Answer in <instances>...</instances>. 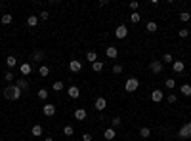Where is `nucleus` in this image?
Returning <instances> with one entry per match:
<instances>
[{
  "label": "nucleus",
  "mask_w": 191,
  "mask_h": 141,
  "mask_svg": "<svg viewBox=\"0 0 191 141\" xmlns=\"http://www.w3.org/2000/svg\"><path fill=\"white\" fill-rule=\"evenodd\" d=\"M121 124H122V120H121L118 116H115V118L111 120V126H113V128H117V126H121Z\"/></svg>",
  "instance_id": "35"
},
{
  "label": "nucleus",
  "mask_w": 191,
  "mask_h": 141,
  "mask_svg": "<svg viewBox=\"0 0 191 141\" xmlns=\"http://www.w3.org/2000/svg\"><path fill=\"white\" fill-rule=\"evenodd\" d=\"M38 74H40V76H48V74H50V67H48V65H42V67L38 69Z\"/></svg>",
  "instance_id": "26"
},
{
  "label": "nucleus",
  "mask_w": 191,
  "mask_h": 141,
  "mask_svg": "<svg viewBox=\"0 0 191 141\" xmlns=\"http://www.w3.org/2000/svg\"><path fill=\"white\" fill-rule=\"evenodd\" d=\"M140 136L141 137H149L151 136V130L149 128H140Z\"/></svg>",
  "instance_id": "33"
},
{
  "label": "nucleus",
  "mask_w": 191,
  "mask_h": 141,
  "mask_svg": "<svg viewBox=\"0 0 191 141\" xmlns=\"http://www.w3.org/2000/svg\"><path fill=\"white\" fill-rule=\"evenodd\" d=\"M138 86H140V80L136 78V76H130V78L126 80V84H124V90L126 91H136Z\"/></svg>",
  "instance_id": "2"
},
{
  "label": "nucleus",
  "mask_w": 191,
  "mask_h": 141,
  "mask_svg": "<svg viewBox=\"0 0 191 141\" xmlns=\"http://www.w3.org/2000/svg\"><path fill=\"white\" fill-rule=\"evenodd\" d=\"M138 6H140V2H136V0H134V2H130V8H132V10H136Z\"/></svg>",
  "instance_id": "42"
},
{
  "label": "nucleus",
  "mask_w": 191,
  "mask_h": 141,
  "mask_svg": "<svg viewBox=\"0 0 191 141\" xmlns=\"http://www.w3.org/2000/svg\"><path fill=\"white\" fill-rule=\"evenodd\" d=\"M42 112H44L46 116H54V115H55V105H52V103H46L44 107H42Z\"/></svg>",
  "instance_id": "8"
},
{
  "label": "nucleus",
  "mask_w": 191,
  "mask_h": 141,
  "mask_svg": "<svg viewBox=\"0 0 191 141\" xmlns=\"http://www.w3.org/2000/svg\"><path fill=\"white\" fill-rule=\"evenodd\" d=\"M0 21H2V25H10L13 21V15H10V13H4V15H0Z\"/></svg>",
  "instance_id": "17"
},
{
  "label": "nucleus",
  "mask_w": 191,
  "mask_h": 141,
  "mask_svg": "<svg viewBox=\"0 0 191 141\" xmlns=\"http://www.w3.org/2000/svg\"><path fill=\"white\" fill-rule=\"evenodd\" d=\"M180 91H182V95L189 97V95H191V84H183V86L180 88Z\"/></svg>",
  "instance_id": "21"
},
{
  "label": "nucleus",
  "mask_w": 191,
  "mask_h": 141,
  "mask_svg": "<svg viewBox=\"0 0 191 141\" xmlns=\"http://www.w3.org/2000/svg\"><path fill=\"white\" fill-rule=\"evenodd\" d=\"M27 25L29 27H37L38 25V15H29L27 17Z\"/></svg>",
  "instance_id": "19"
},
{
  "label": "nucleus",
  "mask_w": 191,
  "mask_h": 141,
  "mask_svg": "<svg viewBox=\"0 0 191 141\" xmlns=\"http://www.w3.org/2000/svg\"><path fill=\"white\" fill-rule=\"evenodd\" d=\"M44 141H54V139H52V137H46V139H44Z\"/></svg>",
  "instance_id": "43"
},
{
  "label": "nucleus",
  "mask_w": 191,
  "mask_h": 141,
  "mask_svg": "<svg viewBox=\"0 0 191 141\" xmlns=\"http://www.w3.org/2000/svg\"><path fill=\"white\" fill-rule=\"evenodd\" d=\"M178 137L180 139H187V137H191V122H186L180 128V132H178Z\"/></svg>",
  "instance_id": "3"
},
{
  "label": "nucleus",
  "mask_w": 191,
  "mask_h": 141,
  "mask_svg": "<svg viewBox=\"0 0 191 141\" xmlns=\"http://www.w3.org/2000/svg\"><path fill=\"white\" fill-rule=\"evenodd\" d=\"M149 69H151V73H155V74L162 73V61H151L149 63Z\"/></svg>",
  "instance_id": "7"
},
{
  "label": "nucleus",
  "mask_w": 191,
  "mask_h": 141,
  "mask_svg": "<svg viewBox=\"0 0 191 141\" xmlns=\"http://www.w3.org/2000/svg\"><path fill=\"white\" fill-rule=\"evenodd\" d=\"M16 86H17L19 90H27V88H29V82H27L25 78H19V80L16 82Z\"/></svg>",
  "instance_id": "23"
},
{
  "label": "nucleus",
  "mask_w": 191,
  "mask_h": 141,
  "mask_svg": "<svg viewBox=\"0 0 191 141\" xmlns=\"http://www.w3.org/2000/svg\"><path fill=\"white\" fill-rule=\"evenodd\" d=\"M21 94H23V91H21L16 84H10V86L4 88V97H6V99H10V101H17L21 97Z\"/></svg>",
  "instance_id": "1"
},
{
  "label": "nucleus",
  "mask_w": 191,
  "mask_h": 141,
  "mask_svg": "<svg viewBox=\"0 0 191 141\" xmlns=\"http://www.w3.org/2000/svg\"><path fill=\"white\" fill-rule=\"evenodd\" d=\"M126 34H128L126 25H118L117 29H115V36H117V38H126Z\"/></svg>",
  "instance_id": "6"
},
{
  "label": "nucleus",
  "mask_w": 191,
  "mask_h": 141,
  "mask_svg": "<svg viewBox=\"0 0 191 141\" xmlns=\"http://www.w3.org/2000/svg\"><path fill=\"white\" fill-rule=\"evenodd\" d=\"M13 78H16V74H13V73H12V70H8V73H6V74H4V80H8V82H12Z\"/></svg>",
  "instance_id": "36"
},
{
  "label": "nucleus",
  "mask_w": 191,
  "mask_h": 141,
  "mask_svg": "<svg viewBox=\"0 0 191 141\" xmlns=\"http://www.w3.org/2000/svg\"><path fill=\"white\" fill-rule=\"evenodd\" d=\"M178 34H180L182 38H186V36H189V31H187V29H180V33H178Z\"/></svg>",
  "instance_id": "39"
},
{
  "label": "nucleus",
  "mask_w": 191,
  "mask_h": 141,
  "mask_svg": "<svg viewBox=\"0 0 191 141\" xmlns=\"http://www.w3.org/2000/svg\"><path fill=\"white\" fill-rule=\"evenodd\" d=\"M86 59H88L90 63H96V61H97V53H96L94 50H90V52L86 53Z\"/></svg>",
  "instance_id": "24"
},
{
  "label": "nucleus",
  "mask_w": 191,
  "mask_h": 141,
  "mask_svg": "<svg viewBox=\"0 0 191 141\" xmlns=\"http://www.w3.org/2000/svg\"><path fill=\"white\" fill-rule=\"evenodd\" d=\"M6 65H8L10 69H13V67L17 65V59L13 57V55H8V57H6Z\"/></svg>",
  "instance_id": "22"
},
{
  "label": "nucleus",
  "mask_w": 191,
  "mask_h": 141,
  "mask_svg": "<svg viewBox=\"0 0 191 141\" xmlns=\"http://www.w3.org/2000/svg\"><path fill=\"white\" fill-rule=\"evenodd\" d=\"M69 69H71V73H80L82 61H79V59H71V61H69Z\"/></svg>",
  "instance_id": "4"
},
{
  "label": "nucleus",
  "mask_w": 191,
  "mask_h": 141,
  "mask_svg": "<svg viewBox=\"0 0 191 141\" xmlns=\"http://www.w3.org/2000/svg\"><path fill=\"white\" fill-rule=\"evenodd\" d=\"M113 73H115V74H121L122 73V65H121V63H117V65L113 67Z\"/></svg>",
  "instance_id": "37"
},
{
  "label": "nucleus",
  "mask_w": 191,
  "mask_h": 141,
  "mask_svg": "<svg viewBox=\"0 0 191 141\" xmlns=\"http://www.w3.org/2000/svg\"><path fill=\"white\" fill-rule=\"evenodd\" d=\"M92 70H94V73H101L103 70V61L97 59L96 63H92Z\"/></svg>",
  "instance_id": "15"
},
{
  "label": "nucleus",
  "mask_w": 191,
  "mask_h": 141,
  "mask_svg": "<svg viewBox=\"0 0 191 141\" xmlns=\"http://www.w3.org/2000/svg\"><path fill=\"white\" fill-rule=\"evenodd\" d=\"M42 59H44V52H40V50H37L31 55V61H42Z\"/></svg>",
  "instance_id": "20"
},
{
  "label": "nucleus",
  "mask_w": 191,
  "mask_h": 141,
  "mask_svg": "<svg viewBox=\"0 0 191 141\" xmlns=\"http://www.w3.org/2000/svg\"><path fill=\"white\" fill-rule=\"evenodd\" d=\"M145 29H147V33H157V23H155V21H149V23L145 25Z\"/></svg>",
  "instance_id": "25"
},
{
  "label": "nucleus",
  "mask_w": 191,
  "mask_h": 141,
  "mask_svg": "<svg viewBox=\"0 0 191 141\" xmlns=\"http://www.w3.org/2000/svg\"><path fill=\"white\" fill-rule=\"evenodd\" d=\"M38 17H40V19H48V17H50V13H48V12H40Z\"/></svg>",
  "instance_id": "40"
},
{
  "label": "nucleus",
  "mask_w": 191,
  "mask_h": 141,
  "mask_svg": "<svg viewBox=\"0 0 191 141\" xmlns=\"http://www.w3.org/2000/svg\"><path fill=\"white\" fill-rule=\"evenodd\" d=\"M52 90H54V91H61V90H63V82H59V80H58V82H54Z\"/></svg>",
  "instance_id": "34"
},
{
  "label": "nucleus",
  "mask_w": 191,
  "mask_h": 141,
  "mask_svg": "<svg viewBox=\"0 0 191 141\" xmlns=\"http://www.w3.org/2000/svg\"><path fill=\"white\" fill-rule=\"evenodd\" d=\"M162 63H170V65H172V63H174L172 53H164V55H162Z\"/></svg>",
  "instance_id": "30"
},
{
  "label": "nucleus",
  "mask_w": 191,
  "mask_h": 141,
  "mask_svg": "<svg viewBox=\"0 0 191 141\" xmlns=\"http://www.w3.org/2000/svg\"><path fill=\"white\" fill-rule=\"evenodd\" d=\"M151 99H153L155 103H161L162 99H164V94H162V90H159V88L153 90V91H151Z\"/></svg>",
  "instance_id": "5"
},
{
  "label": "nucleus",
  "mask_w": 191,
  "mask_h": 141,
  "mask_svg": "<svg viewBox=\"0 0 191 141\" xmlns=\"http://www.w3.org/2000/svg\"><path fill=\"white\" fill-rule=\"evenodd\" d=\"M67 94H69V97H73V99H79L80 97V90H79V86H69Z\"/></svg>",
  "instance_id": "9"
},
{
  "label": "nucleus",
  "mask_w": 191,
  "mask_h": 141,
  "mask_svg": "<svg viewBox=\"0 0 191 141\" xmlns=\"http://www.w3.org/2000/svg\"><path fill=\"white\" fill-rule=\"evenodd\" d=\"M103 137L107 139V141H111V139H115L117 137V132H115V128H107L103 132Z\"/></svg>",
  "instance_id": "13"
},
{
  "label": "nucleus",
  "mask_w": 191,
  "mask_h": 141,
  "mask_svg": "<svg viewBox=\"0 0 191 141\" xmlns=\"http://www.w3.org/2000/svg\"><path fill=\"white\" fill-rule=\"evenodd\" d=\"M140 19H141V15L138 12H134V13H130V21L132 23H140Z\"/></svg>",
  "instance_id": "29"
},
{
  "label": "nucleus",
  "mask_w": 191,
  "mask_h": 141,
  "mask_svg": "<svg viewBox=\"0 0 191 141\" xmlns=\"http://www.w3.org/2000/svg\"><path fill=\"white\" fill-rule=\"evenodd\" d=\"M105 55H107L109 59H117V55H118V50H117L115 46H109L107 50H105Z\"/></svg>",
  "instance_id": "11"
},
{
  "label": "nucleus",
  "mask_w": 191,
  "mask_h": 141,
  "mask_svg": "<svg viewBox=\"0 0 191 141\" xmlns=\"http://www.w3.org/2000/svg\"><path fill=\"white\" fill-rule=\"evenodd\" d=\"M166 99H168V103L172 105V103H176V101H178V95H176V94H170V95L166 97Z\"/></svg>",
  "instance_id": "38"
},
{
  "label": "nucleus",
  "mask_w": 191,
  "mask_h": 141,
  "mask_svg": "<svg viewBox=\"0 0 191 141\" xmlns=\"http://www.w3.org/2000/svg\"><path fill=\"white\" fill-rule=\"evenodd\" d=\"M63 133H65V136L67 137H71V136H73V133H75V128H73V126H65V128H63Z\"/></svg>",
  "instance_id": "28"
},
{
  "label": "nucleus",
  "mask_w": 191,
  "mask_h": 141,
  "mask_svg": "<svg viewBox=\"0 0 191 141\" xmlns=\"http://www.w3.org/2000/svg\"><path fill=\"white\" fill-rule=\"evenodd\" d=\"M48 95H50V91H48L46 88H40L38 90V97H40V99H48Z\"/></svg>",
  "instance_id": "27"
},
{
  "label": "nucleus",
  "mask_w": 191,
  "mask_h": 141,
  "mask_svg": "<svg viewBox=\"0 0 191 141\" xmlns=\"http://www.w3.org/2000/svg\"><path fill=\"white\" fill-rule=\"evenodd\" d=\"M82 141H92V136L90 133H82Z\"/></svg>",
  "instance_id": "41"
},
{
  "label": "nucleus",
  "mask_w": 191,
  "mask_h": 141,
  "mask_svg": "<svg viewBox=\"0 0 191 141\" xmlns=\"http://www.w3.org/2000/svg\"><path fill=\"white\" fill-rule=\"evenodd\" d=\"M105 107H107V99H105V97H97L96 99V111H103Z\"/></svg>",
  "instance_id": "12"
},
{
  "label": "nucleus",
  "mask_w": 191,
  "mask_h": 141,
  "mask_svg": "<svg viewBox=\"0 0 191 141\" xmlns=\"http://www.w3.org/2000/svg\"><path fill=\"white\" fill-rule=\"evenodd\" d=\"M75 118L82 122L84 118H86V111H84V109H76V111H75Z\"/></svg>",
  "instance_id": "16"
},
{
  "label": "nucleus",
  "mask_w": 191,
  "mask_h": 141,
  "mask_svg": "<svg viewBox=\"0 0 191 141\" xmlns=\"http://www.w3.org/2000/svg\"><path fill=\"white\" fill-rule=\"evenodd\" d=\"M31 70H33V67H31V63H21L19 65V73L23 74V76H27V74H31Z\"/></svg>",
  "instance_id": "10"
},
{
  "label": "nucleus",
  "mask_w": 191,
  "mask_h": 141,
  "mask_svg": "<svg viewBox=\"0 0 191 141\" xmlns=\"http://www.w3.org/2000/svg\"><path fill=\"white\" fill-rule=\"evenodd\" d=\"M180 19L183 21V23H187V21L191 19V13H189V12H182V13H180Z\"/></svg>",
  "instance_id": "31"
},
{
  "label": "nucleus",
  "mask_w": 191,
  "mask_h": 141,
  "mask_svg": "<svg viewBox=\"0 0 191 141\" xmlns=\"http://www.w3.org/2000/svg\"><path fill=\"white\" fill-rule=\"evenodd\" d=\"M31 133H33V136H34V137H40V136H42V126H38V124H34V126H33V128H31Z\"/></svg>",
  "instance_id": "18"
},
{
  "label": "nucleus",
  "mask_w": 191,
  "mask_h": 141,
  "mask_svg": "<svg viewBox=\"0 0 191 141\" xmlns=\"http://www.w3.org/2000/svg\"><path fill=\"white\" fill-rule=\"evenodd\" d=\"M183 69H186L183 61H174L172 63V70H174V73H183Z\"/></svg>",
  "instance_id": "14"
},
{
  "label": "nucleus",
  "mask_w": 191,
  "mask_h": 141,
  "mask_svg": "<svg viewBox=\"0 0 191 141\" xmlns=\"http://www.w3.org/2000/svg\"><path fill=\"white\" fill-rule=\"evenodd\" d=\"M164 86H166L168 90H174V88H176V80H174V78H168V80L164 82Z\"/></svg>",
  "instance_id": "32"
}]
</instances>
